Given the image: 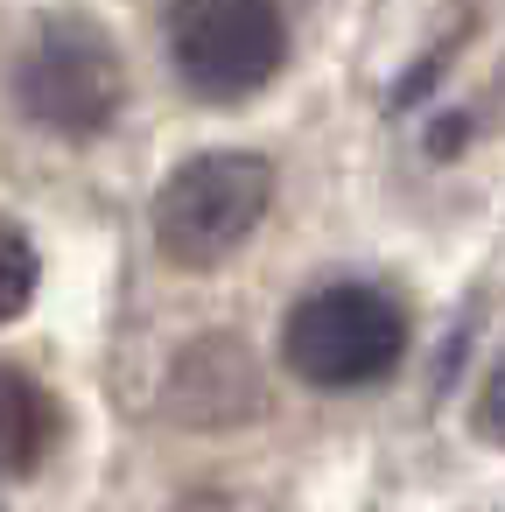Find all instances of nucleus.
I'll return each mask as SVG.
<instances>
[{"instance_id":"7","label":"nucleus","mask_w":505,"mask_h":512,"mask_svg":"<svg viewBox=\"0 0 505 512\" xmlns=\"http://www.w3.org/2000/svg\"><path fill=\"white\" fill-rule=\"evenodd\" d=\"M477 414H484V428L505 442V358H498V372L484 379V400H477Z\"/></svg>"},{"instance_id":"5","label":"nucleus","mask_w":505,"mask_h":512,"mask_svg":"<svg viewBox=\"0 0 505 512\" xmlns=\"http://www.w3.org/2000/svg\"><path fill=\"white\" fill-rule=\"evenodd\" d=\"M50 442H57V400L29 372L0 365V463L29 470V463L50 456Z\"/></svg>"},{"instance_id":"1","label":"nucleus","mask_w":505,"mask_h":512,"mask_svg":"<svg viewBox=\"0 0 505 512\" xmlns=\"http://www.w3.org/2000/svg\"><path fill=\"white\" fill-rule=\"evenodd\" d=\"M267 204H274V169L260 155H239V148L197 155V162H183L162 183L155 239H162V253L176 267H218V260H232L253 239Z\"/></svg>"},{"instance_id":"2","label":"nucleus","mask_w":505,"mask_h":512,"mask_svg":"<svg viewBox=\"0 0 505 512\" xmlns=\"http://www.w3.org/2000/svg\"><path fill=\"white\" fill-rule=\"evenodd\" d=\"M288 57V29L274 0H169V64L176 78L211 99H253Z\"/></svg>"},{"instance_id":"3","label":"nucleus","mask_w":505,"mask_h":512,"mask_svg":"<svg viewBox=\"0 0 505 512\" xmlns=\"http://www.w3.org/2000/svg\"><path fill=\"white\" fill-rule=\"evenodd\" d=\"M400 344H407L400 309L365 281L309 288L288 309V330H281V351L309 386H372L400 365Z\"/></svg>"},{"instance_id":"6","label":"nucleus","mask_w":505,"mask_h":512,"mask_svg":"<svg viewBox=\"0 0 505 512\" xmlns=\"http://www.w3.org/2000/svg\"><path fill=\"white\" fill-rule=\"evenodd\" d=\"M36 246L15 232V225H0V323L8 316H22L29 309V295H36Z\"/></svg>"},{"instance_id":"4","label":"nucleus","mask_w":505,"mask_h":512,"mask_svg":"<svg viewBox=\"0 0 505 512\" xmlns=\"http://www.w3.org/2000/svg\"><path fill=\"white\" fill-rule=\"evenodd\" d=\"M15 92H22L29 120H43L50 134H99L120 113V57L92 22L64 15L29 43Z\"/></svg>"}]
</instances>
